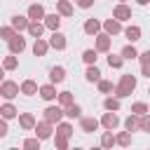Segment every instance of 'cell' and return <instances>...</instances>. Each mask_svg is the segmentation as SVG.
<instances>
[{
	"instance_id": "cell-36",
	"label": "cell",
	"mask_w": 150,
	"mask_h": 150,
	"mask_svg": "<svg viewBox=\"0 0 150 150\" xmlns=\"http://www.w3.org/2000/svg\"><path fill=\"white\" fill-rule=\"evenodd\" d=\"M145 112H148V105H145V103H134V105H131V115H138V117H143Z\"/></svg>"
},
{
	"instance_id": "cell-18",
	"label": "cell",
	"mask_w": 150,
	"mask_h": 150,
	"mask_svg": "<svg viewBox=\"0 0 150 150\" xmlns=\"http://www.w3.org/2000/svg\"><path fill=\"white\" fill-rule=\"evenodd\" d=\"M28 33H30L35 40H40L42 33H45V23H40V21H30V23H28Z\"/></svg>"
},
{
	"instance_id": "cell-43",
	"label": "cell",
	"mask_w": 150,
	"mask_h": 150,
	"mask_svg": "<svg viewBox=\"0 0 150 150\" xmlns=\"http://www.w3.org/2000/svg\"><path fill=\"white\" fill-rule=\"evenodd\" d=\"M138 61H141V66H143V63H148V61H150V49L141 52V54H138Z\"/></svg>"
},
{
	"instance_id": "cell-21",
	"label": "cell",
	"mask_w": 150,
	"mask_h": 150,
	"mask_svg": "<svg viewBox=\"0 0 150 150\" xmlns=\"http://www.w3.org/2000/svg\"><path fill=\"white\" fill-rule=\"evenodd\" d=\"M19 124H21V129H35V117L30 115V112H23L21 117H19Z\"/></svg>"
},
{
	"instance_id": "cell-50",
	"label": "cell",
	"mask_w": 150,
	"mask_h": 150,
	"mask_svg": "<svg viewBox=\"0 0 150 150\" xmlns=\"http://www.w3.org/2000/svg\"><path fill=\"white\" fill-rule=\"evenodd\" d=\"M73 150H82V148H73Z\"/></svg>"
},
{
	"instance_id": "cell-41",
	"label": "cell",
	"mask_w": 150,
	"mask_h": 150,
	"mask_svg": "<svg viewBox=\"0 0 150 150\" xmlns=\"http://www.w3.org/2000/svg\"><path fill=\"white\" fill-rule=\"evenodd\" d=\"M54 143H56V150H66L68 148V138H63V136H56Z\"/></svg>"
},
{
	"instance_id": "cell-12",
	"label": "cell",
	"mask_w": 150,
	"mask_h": 150,
	"mask_svg": "<svg viewBox=\"0 0 150 150\" xmlns=\"http://www.w3.org/2000/svg\"><path fill=\"white\" fill-rule=\"evenodd\" d=\"M28 23H30L28 16H21V14L12 16V28H14V30H28Z\"/></svg>"
},
{
	"instance_id": "cell-33",
	"label": "cell",
	"mask_w": 150,
	"mask_h": 150,
	"mask_svg": "<svg viewBox=\"0 0 150 150\" xmlns=\"http://www.w3.org/2000/svg\"><path fill=\"white\" fill-rule=\"evenodd\" d=\"M59 103H61V108L73 105V94H70V91H61V94H59Z\"/></svg>"
},
{
	"instance_id": "cell-45",
	"label": "cell",
	"mask_w": 150,
	"mask_h": 150,
	"mask_svg": "<svg viewBox=\"0 0 150 150\" xmlns=\"http://www.w3.org/2000/svg\"><path fill=\"white\" fill-rule=\"evenodd\" d=\"M7 131H9V129H7V120H0V138H5Z\"/></svg>"
},
{
	"instance_id": "cell-34",
	"label": "cell",
	"mask_w": 150,
	"mask_h": 150,
	"mask_svg": "<svg viewBox=\"0 0 150 150\" xmlns=\"http://www.w3.org/2000/svg\"><path fill=\"white\" fill-rule=\"evenodd\" d=\"M14 35H16V30H14L12 26H5V28H0V38H2V40H7V42H9Z\"/></svg>"
},
{
	"instance_id": "cell-3",
	"label": "cell",
	"mask_w": 150,
	"mask_h": 150,
	"mask_svg": "<svg viewBox=\"0 0 150 150\" xmlns=\"http://www.w3.org/2000/svg\"><path fill=\"white\" fill-rule=\"evenodd\" d=\"M52 131H54V124H52V122H47V120H42V122H38V124H35V138H40V141L49 138V136H52Z\"/></svg>"
},
{
	"instance_id": "cell-27",
	"label": "cell",
	"mask_w": 150,
	"mask_h": 150,
	"mask_svg": "<svg viewBox=\"0 0 150 150\" xmlns=\"http://www.w3.org/2000/svg\"><path fill=\"white\" fill-rule=\"evenodd\" d=\"M63 112H66V117H82V108L77 105V103H73V105H68V108H63Z\"/></svg>"
},
{
	"instance_id": "cell-15",
	"label": "cell",
	"mask_w": 150,
	"mask_h": 150,
	"mask_svg": "<svg viewBox=\"0 0 150 150\" xmlns=\"http://www.w3.org/2000/svg\"><path fill=\"white\" fill-rule=\"evenodd\" d=\"M38 94H40V96H42L45 101H52V98H56V96H59V94H56V87H54V84H42Z\"/></svg>"
},
{
	"instance_id": "cell-37",
	"label": "cell",
	"mask_w": 150,
	"mask_h": 150,
	"mask_svg": "<svg viewBox=\"0 0 150 150\" xmlns=\"http://www.w3.org/2000/svg\"><path fill=\"white\" fill-rule=\"evenodd\" d=\"M23 150H40V138H26Z\"/></svg>"
},
{
	"instance_id": "cell-7",
	"label": "cell",
	"mask_w": 150,
	"mask_h": 150,
	"mask_svg": "<svg viewBox=\"0 0 150 150\" xmlns=\"http://www.w3.org/2000/svg\"><path fill=\"white\" fill-rule=\"evenodd\" d=\"M112 19H117V21H127V19H131V9L122 2V5H117V7L112 9Z\"/></svg>"
},
{
	"instance_id": "cell-47",
	"label": "cell",
	"mask_w": 150,
	"mask_h": 150,
	"mask_svg": "<svg viewBox=\"0 0 150 150\" xmlns=\"http://www.w3.org/2000/svg\"><path fill=\"white\" fill-rule=\"evenodd\" d=\"M136 2H138V5H148L150 0H136Z\"/></svg>"
},
{
	"instance_id": "cell-17",
	"label": "cell",
	"mask_w": 150,
	"mask_h": 150,
	"mask_svg": "<svg viewBox=\"0 0 150 150\" xmlns=\"http://www.w3.org/2000/svg\"><path fill=\"white\" fill-rule=\"evenodd\" d=\"M98 30H101V21H96V19H87L84 21V33L87 35H98Z\"/></svg>"
},
{
	"instance_id": "cell-24",
	"label": "cell",
	"mask_w": 150,
	"mask_h": 150,
	"mask_svg": "<svg viewBox=\"0 0 150 150\" xmlns=\"http://www.w3.org/2000/svg\"><path fill=\"white\" fill-rule=\"evenodd\" d=\"M47 49H49V42H45V40H35V45H33V54H35V56H45Z\"/></svg>"
},
{
	"instance_id": "cell-38",
	"label": "cell",
	"mask_w": 150,
	"mask_h": 150,
	"mask_svg": "<svg viewBox=\"0 0 150 150\" xmlns=\"http://www.w3.org/2000/svg\"><path fill=\"white\" fill-rule=\"evenodd\" d=\"M122 59H138V52H136L131 45H127V47L122 49Z\"/></svg>"
},
{
	"instance_id": "cell-5",
	"label": "cell",
	"mask_w": 150,
	"mask_h": 150,
	"mask_svg": "<svg viewBox=\"0 0 150 150\" xmlns=\"http://www.w3.org/2000/svg\"><path fill=\"white\" fill-rule=\"evenodd\" d=\"M110 45H112V38L108 33L96 35V52H110Z\"/></svg>"
},
{
	"instance_id": "cell-22",
	"label": "cell",
	"mask_w": 150,
	"mask_h": 150,
	"mask_svg": "<svg viewBox=\"0 0 150 150\" xmlns=\"http://www.w3.org/2000/svg\"><path fill=\"white\" fill-rule=\"evenodd\" d=\"M124 127H127V131L131 134V131H136V129H141V117L138 115H129L127 117V122H124Z\"/></svg>"
},
{
	"instance_id": "cell-40",
	"label": "cell",
	"mask_w": 150,
	"mask_h": 150,
	"mask_svg": "<svg viewBox=\"0 0 150 150\" xmlns=\"http://www.w3.org/2000/svg\"><path fill=\"white\" fill-rule=\"evenodd\" d=\"M98 91H103V94L112 91V82H108V80H98Z\"/></svg>"
},
{
	"instance_id": "cell-1",
	"label": "cell",
	"mask_w": 150,
	"mask_h": 150,
	"mask_svg": "<svg viewBox=\"0 0 150 150\" xmlns=\"http://www.w3.org/2000/svg\"><path fill=\"white\" fill-rule=\"evenodd\" d=\"M134 89H136V77L134 75H122L120 82H117V87H115V98H124Z\"/></svg>"
},
{
	"instance_id": "cell-35",
	"label": "cell",
	"mask_w": 150,
	"mask_h": 150,
	"mask_svg": "<svg viewBox=\"0 0 150 150\" xmlns=\"http://www.w3.org/2000/svg\"><path fill=\"white\" fill-rule=\"evenodd\" d=\"M16 66H19V61H16V56H14V54H12V56H7V59L2 61V68H5V70H14Z\"/></svg>"
},
{
	"instance_id": "cell-13",
	"label": "cell",
	"mask_w": 150,
	"mask_h": 150,
	"mask_svg": "<svg viewBox=\"0 0 150 150\" xmlns=\"http://www.w3.org/2000/svg\"><path fill=\"white\" fill-rule=\"evenodd\" d=\"M103 28H105L108 35H117V33H122V23H120L117 19H108V21H103Z\"/></svg>"
},
{
	"instance_id": "cell-19",
	"label": "cell",
	"mask_w": 150,
	"mask_h": 150,
	"mask_svg": "<svg viewBox=\"0 0 150 150\" xmlns=\"http://www.w3.org/2000/svg\"><path fill=\"white\" fill-rule=\"evenodd\" d=\"M56 9L61 16H73V5L68 0H56Z\"/></svg>"
},
{
	"instance_id": "cell-23",
	"label": "cell",
	"mask_w": 150,
	"mask_h": 150,
	"mask_svg": "<svg viewBox=\"0 0 150 150\" xmlns=\"http://www.w3.org/2000/svg\"><path fill=\"white\" fill-rule=\"evenodd\" d=\"M124 35H127V40L136 42V40H141V28L138 26H127L124 28Z\"/></svg>"
},
{
	"instance_id": "cell-42",
	"label": "cell",
	"mask_w": 150,
	"mask_h": 150,
	"mask_svg": "<svg viewBox=\"0 0 150 150\" xmlns=\"http://www.w3.org/2000/svg\"><path fill=\"white\" fill-rule=\"evenodd\" d=\"M141 129L143 131H150V115H143L141 117Z\"/></svg>"
},
{
	"instance_id": "cell-2",
	"label": "cell",
	"mask_w": 150,
	"mask_h": 150,
	"mask_svg": "<svg viewBox=\"0 0 150 150\" xmlns=\"http://www.w3.org/2000/svg\"><path fill=\"white\" fill-rule=\"evenodd\" d=\"M19 91H21V87L16 82H12V80H5L0 84V96H5V98H14Z\"/></svg>"
},
{
	"instance_id": "cell-39",
	"label": "cell",
	"mask_w": 150,
	"mask_h": 150,
	"mask_svg": "<svg viewBox=\"0 0 150 150\" xmlns=\"http://www.w3.org/2000/svg\"><path fill=\"white\" fill-rule=\"evenodd\" d=\"M122 63H124L122 56H115V54L108 56V66H110V68H122Z\"/></svg>"
},
{
	"instance_id": "cell-30",
	"label": "cell",
	"mask_w": 150,
	"mask_h": 150,
	"mask_svg": "<svg viewBox=\"0 0 150 150\" xmlns=\"http://www.w3.org/2000/svg\"><path fill=\"white\" fill-rule=\"evenodd\" d=\"M73 134V127L68 124V122H61L59 127H56V136H63V138H68Z\"/></svg>"
},
{
	"instance_id": "cell-28",
	"label": "cell",
	"mask_w": 150,
	"mask_h": 150,
	"mask_svg": "<svg viewBox=\"0 0 150 150\" xmlns=\"http://www.w3.org/2000/svg\"><path fill=\"white\" fill-rule=\"evenodd\" d=\"M112 145H115V136H112V131H105V134L101 136V148L108 150V148H112Z\"/></svg>"
},
{
	"instance_id": "cell-48",
	"label": "cell",
	"mask_w": 150,
	"mask_h": 150,
	"mask_svg": "<svg viewBox=\"0 0 150 150\" xmlns=\"http://www.w3.org/2000/svg\"><path fill=\"white\" fill-rule=\"evenodd\" d=\"M2 75H5V68H0V84H2Z\"/></svg>"
},
{
	"instance_id": "cell-16",
	"label": "cell",
	"mask_w": 150,
	"mask_h": 150,
	"mask_svg": "<svg viewBox=\"0 0 150 150\" xmlns=\"http://www.w3.org/2000/svg\"><path fill=\"white\" fill-rule=\"evenodd\" d=\"M59 26H61V16H59V14H47V16H45V28L59 30Z\"/></svg>"
},
{
	"instance_id": "cell-4",
	"label": "cell",
	"mask_w": 150,
	"mask_h": 150,
	"mask_svg": "<svg viewBox=\"0 0 150 150\" xmlns=\"http://www.w3.org/2000/svg\"><path fill=\"white\" fill-rule=\"evenodd\" d=\"M63 115H66V112H63V108H61V105H49V108L45 110V120H47V122H52V124H54V122L59 124Z\"/></svg>"
},
{
	"instance_id": "cell-29",
	"label": "cell",
	"mask_w": 150,
	"mask_h": 150,
	"mask_svg": "<svg viewBox=\"0 0 150 150\" xmlns=\"http://www.w3.org/2000/svg\"><path fill=\"white\" fill-rule=\"evenodd\" d=\"M103 108H105L108 112H117V110H120V98H105V101H103Z\"/></svg>"
},
{
	"instance_id": "cell-8",
	"label": "cell",
	"mask_w": 150,
	"mask_h": 150,
	"mask_svg": "<svg viewBox=\"0 0 150 150\" xmlns=\"http://www.w3.org/2000/svg\"><path fill=\"white\" fill-rule=\"evenodd\" d=\"M49 47H54V49H66V35L63 33H59V30H54L52 33V38H49Z\"/></svg>"
},
{
	"instance_id": "cell-31",
	"label": "cell",
	"mask_w": 150,
	"mask_h": 150,
	"mask_svg": "<svg viewBox=\"0 0 150 150\" xmlns=\"http://www.w3.org/2000/svg\"><path fill=\"white\" fill-rule=\"evenodd\" d=\"M115 143H117V145H122V148H127V145L131 143V134H129V131L117 134V136H115Z\"/></svg>"
},
{
	"instance_id": "cell-44",
	"label": "cell",
	"mask_w": 150,
	"mask_h": 150,
	"mask_svg": "<svg viewBox=\"0 0 150 150\" xmlns=\"http://www.w3.org/2000/svg\"><path fill=\"white\" fill-rule=\"evenodd\" d=\"M77 2V7H82V9H89L91 5H94V0H75Z\"/></svg>"
},
{
	"instance_id": "cell-52",
	"label": "cell",
	"mask_w": 150,
	"mask_h": 150,
	"mask_svg": "<svg viewBox=\"0 0 150 150\" xmlns=\"http://www.w3.org/2000/svg\"><path fill=\"white\" fill-rule=\"evenodd\" d=\"M148 94H150V91H148Z\"/></svg>"
},
{
	"instance_id": "cell-25",
	"label": "cell",
	"mask_w": 150,
	"mask_h": 150,
	"mask_svg": "<svg viewBox=\"0 0 150 150\" xmlns=\"http://www.w3.org/2000/svg\"><path fill=\"white\" fill-rule=\"evenodd\" d=\"M16 108L12 105V103H5L2 108H0V115H2V120H12V117H16Z\"/></svg>"
},
{
	"instance_id": "cell-10",
	"label": "cell",
	"mask_w": 150,
	"mask_h": 150,
	"mask_svg": "<svg viewBox=\"0 0 150 150\" xmlns=\"http://www.w3.org/2000/svg\"><path fill=\"white\" fill-rule=\"evenodd\" d=\"M101 124L105 127V131H112V129L120 124V117H117L115 112H105V115L101 117Z\"/></svg>"
},
{
	"instance_id": "cell-9",
	"label": "cell",
	"mask_w": 150,
	"mask_h": 150,
	"mask_svg": "<svg viewBox=\"0 0 150 150\" xmlns=\"http://www.w3.org/2000/svg\"><path fill=\"white\" fill-rule=\"evenodd\" d=\"M7 45H9V52H12V54H21V52L26 49V40H23L21 35H14Z\"/></svg>"
},
{
	"instance_id": "cell-20",
	"label": "cell",
	"mask_w": 150,
	"mask_h": 150,
	"mask_svg": "<svg viewBox=\"0 0 150 150\" xmlns=\"http://www.w3.org/2000/svg\"><path fill=\"white\" fill-rule=\"evenodd\" d=\"M40 91V87L33 82V80H26V82H21V94H26V96H33V94H38Z\"/></svg>"
},
{
	"instance_id": "cell-46",
	"label": "cell",
	"mask_w": 150,
	"mask_h": 150,
	"mask_svg": "<svg viewBox=\"0 0 150 150\" xmlns=\"http://www.w3.org/2000/svg\"><path fill=\"white\" fill-rule=\"evenodd\" d=\"M141 75H145V77H150V61L141 66Z\"/></svg>"
},
{
	"instance_id": "cell-11",
	"label": "cell",
	"mask_w": 150,
	"mask_h": 150,
	"mask_svg": "<svg viewBox=\"0 0 150 150\" xmlns=\"http://www.w3.org/2000/svg\"><path fill=\"white\" fill-rule=\"evenodd\" d=\"M47 14H45V7L42 5H30L28 7V19L30 21H40V19H45Z\"/></svg>"
},
{
	"instance_id": "cell-14",
	"label": "cell",
	"mask_w": 150,
	"mask_h": 150,
	"mask_svg": "<svg viewBox=\"0 0 150 150\" xmlns=\"http://www.w3.org/2000/svg\"><path fill=\"white\" fill-rule=\"evenodd\" d=\"M49 80H52V84L63 82V80H66V68H63V66H54V68L49 70Z\"/></svg>"
},
{
	"instance_id": "cell-49",
	"label": "cell",
	"mask_w": 150,
	"mask_h": 150,
	"mask_svg": "<svg viewBox=\"0 0 150 150\" xmlns=\"http://www.w3.org/2000/svg\"><path fill=\"white\" fill-rule=\"evenodd\" d=\"M91 150H103V148H91Z\"/></svg>"
},
{
	"instance_id": "cell-26",
	"label": "cell",
	"mask_w": 150,
	"mask_h": 150,
	"mask_svg": "<svg viewBox=\"0 0 150 150\" xmlns=\"http://www.w3.org/2000/svg\"><path fill=\"white\" fill-rule=\"evenodd\" d=\"M84 77H87L89 82H98V80H101V70H98L96 66H89L87 73H84Z\"/></svg>"
},
{
	"instance_id": "cell-6",
	"label": "cell",
	"mask_w": 150,
	"mask_h": 150,
	"mask_svg": "<svg viewBox=\"0 0 150 150\" xmlns=\"http://www.w3.org/2000/svg\"><path fill=\"white\" fill-rule=\"evenodd\" d=\"M98 124H101V122H98L96 117H82V120H80V129H82L84 134L96 131V129H98Z\"/></svg>"
},
{
	"instance_id": "cell-51",
	"label": "cell",
	"mask_w": 150,
	"mask_h": 150,
	"mask_svg": "<svg viewBox=\"0 0 150 150\" xmlns=\"http://www.w3.org/2000/svg\"><path fill=\"white\" fill-rule=\"evenodd\" d=\"M9 150H19V148H9Z\"/></svg>"
},
{
	"instance_id": "cell-32",
	"label": "cell",
	"mask_w": 150,
	"mask_h": 150,
	"mask_svg": "<svg viewBox=\"0 0 150 150\" xmlns=\"http://www.w3.org/2000/svg\"><path fill=\"white\" fill-rule=\"evenodd\" d=\"M96 54H98L96 49H84V54H82V59H84V63H89V66H94V63H96V59H98Z\"/></svg>"
}]
</instances>
